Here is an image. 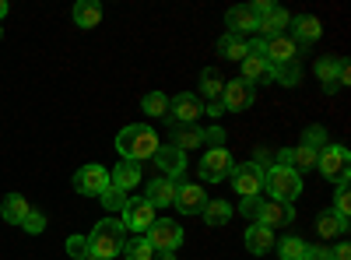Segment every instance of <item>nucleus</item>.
Segmentation results:
<instances>
[{
	"label": "nucleus",
	"mask_w": 351,
	"mask_h": 260,
	"mask_svg": "<svg viewBox=\"0 0 351 260\" xmlns=\"http://www.w3.org/2000/svg\"><path fill=\"white\" fill-rule=\"evenodd\" d=\"M271 81L285 84V88H295L302 81V64H281V67H271Z\"/></svg>",
	"instance_id": "32"
},
{
	"label": "nucleus",
	"mask_w": 351,
	"mask_h": 260,
	"mask_svg": "<svg viewBox=\"0 0 351 260\" xmlns=\"http://www.w3.org/2000/svg\"><path fill=\"white\" fill-rule=\"evenodd\" d=\"M152 260H176L172 253H158V257H152Z\"/></svg>",
	"instance_id": "43"
},
{
	"label": "nucleus",
	"mask_w": 351,
	"mask_h": 260,
	"mask_svg": "<svg viewBox=\"0 0 351 260\" xmlns=\"http://www.w3.org/2000/svg\"><path fill=\"white\" fill-rule=\"evenodd\" d=\"M116 152H120L127 162H144L158 152V134L148 123H130L116 134Z\"/></svg>",
	"instance_id": "2"
},
{
	"label": "nucleus",
	"mask_w": 351,
	"mask_h": 260,
	"mask_svg": "<svg viewBox=\"0 0 351 260\" xmlns=\"http://www.w3.org/2000/svg\"><path fill=\"white\" fill-rule=\"evenodd\" d=\"M152 158L158 165V176H165V180H180L186 172V155L180 148H172V144H158V152Z\"/></svg>",
	"instance_id": "12"
},
{
	"label": "nucleus",
	"mask_w": 351,
	"mask_h": 260,
	"mask_svg": "<svg viewBox=\"0 0 351 260\" xmlns=\"http://www.w3.org/2000/svg\"><path fill=\"white\" fill-rule=\"evenodd\" d=\"M71 18H74L77 28H95L102 21V4H99V0H77Z\"/></svg>",
	"instance_id": "24"
},
{
	"label": "nucleus",
	"mask_w": 351,
	"mask_h": 260,
	"mask_svg": "<svg viewBox=\"0 0 351 260\" xmlns=\"http://www.w3.org/2000/svg\"><path fill=\"white\" fill-rule=\"evenodd\" d=\"M263 43V60L271 67H281V64H299V46L291 43L288 36H274V39H260Z\"/></svg>",
	"instance_id": "11"
},
{
	"label": "nucleus",
	"mask_w": 351,
	"mask_h": 260,
	"mask_svg": "<svg viewBox=\"0 0 351 260\" xmlns=\"http://www.w3.org/2000/svg\"><path fill=\"white\" fill-rule=\"evenodd\" d=\"M200 92L208 95V99H221V92H225V78H221L215 67H204V71H200Z\"/></svg>",
	"instance_id": "30"
},
{
	"label": "nucleus",
	"mask_w": 351,
	"mask_h": 260,
	"mask_svg": "<svg viewBox=\"0 0 351 260\" xmlns=\"http://www.w3.org/2000/svg\"><path fill=\"white\" fill-rule=\"evenodd\" d=\"M316 169L324 172V180L341 187V183L351 180V152L341 148V144H324V152L316 158Z\"/></svg>",
	"instance_id": "5"
},
{
	"label": "nucleus",
	"mask_w": 351,
	"mask_h": 260,
	"mask_svg": "<svg viewBox=\"0 0 351 260\" xmlns=\"http://www.w3.org/2000/svg\"><path fill=\"white\" fill-rule=\"evenodd\" d=\"M67 253H71L74 260L92 257V246H88V236H71V239H67Z\"/></svg>",
	"instance_id": "38"
},
{
	"label": "nucleus",
	"mask_w": 351,
	"mask_h": 260,
	"mask_svg": "<svg viewBox=\"0 0 351 260\" xmlns=\"http://www.w3.org/2000/svg\"><path fill=\"white\" fill-rule=\"evenodd\" d=\"M232 165H236V162H232L228 148L221 144V148H208V155L200 158L197 172H200V180H204V183H221V180H228Z\"/></svg>",
	"instance_id": "6"
},
{
	"label": "nucleus",
	"mask_w": 351,
	"mask_h": 260,
	"mask_svg": "<svg viewBox=\"0 0 351 260\" xmlns=\"http://www.w3.org/2000/svg\"><path fill=\"white\" fill-rule=\"evenodd\" d=\"M232 187H236L239 197H256L263 190V165L260 162H243V165H232L228 172Z\"/></svg>",
	"instance_id": "8"
},
{
	"label": "nucleus",
	"mask_w": 351,
	"mask_h": 260,
	"mask_svg": "<svg viewBox=\"0 0 351 260\" xmlns=\"http://www.w3.org/2000/svg\"><path fill=\"white\" fill-rule=\"evenodd\" d=\"M260 204H263V200H256V197H243V208H239V211L256 218V215H260Z\"/></svg>",
	"instance_id": "40"
},
{
	"label": "nucleus",
	"mask_w": 351,
	"mask_h": 260,
	"mask_svg": "<svg viewBox=\"0 0 351 260\" xmlns=\"http://www.w3.org/2000/svg\"><path fill=\"white\" fill-rule=\"evenodd\" d=\"M204 144V130L193 123H176L172 127V148H180L186 155V148H200Z\"/></svg>",
	"instance_id": "23"
},
{
	"label": "nucleus",
	"mask_w": 351,
	"mask_h": 260,
	"mask_svg": "<svg viewBox=\"0 0 351 260\" xmlns=\"http://www.w3.org/2000/svg\"><path fill=\"white\" fill-rule=\"evenodd\" d=\"M144 200L158 211V208H169L172 200H176V180H165V176H158V180H152L148 183V193H144Z\"/></svg>",
	"instance_id": "22"
},
{
	"label": "nucleus",
	"mask_w": 351,
	"mask_h": 260,
	"mask_svg": "<svg viewBox=\"0 0 351 260\" xmlns=\"http://www.w3.org/2000/svg\"><path fill=\"white\" fill-rule=\"evenodd\" d=\"M334 215L344 218V222H348V215H351V190H348V183H341L337 193H334Z\"/></svg>",
	"instance_id": "35"
},
{
	"label": "nucleus",
	"mask_w": 351,
	"mask_h": 260,
	"mask_svg": "<svg viewBox=\"0 0 351 260\" xmlns=\"http://www.w3.org/2000/svg\"><path fill=\"white\" fill-rule=\"evenodd\" d=\"M176 208H180L183 215H200L204 204H208V193H204L200 183H176Z\"/></svg>",
	"instance_id": "15"
},
{
	"label": "nucleus",
	"mask_w": 351,
	"mask_h": 260,
	"mask_svg": "<svg viewBox=\"0 0 351 260\" xmlns=\"http://www.w3.org/2000/svg\"><path fill=\"white\" fill-rule=\"evenodd\" d=\"M204 222L208 225H225L228 218H232V208L225 204V200H218V197H208V204H204Z\"/></svg>",
	"instance_id": "31"
},
{
	"label": "nucleus",
	"mask_w": 351,
	"mask_h": 260,
	"mask_svg": "<svg viewBox=\"0 0 351 260\" xmlns=\"http://www.w3.org/2000/svg\"><path fill=\"white\" fill-rule=\"evenodd\" d=\"M225 28H228V36H239V39H246V32H256V14H253V8H250V4L228 8Z\"/></svg>",
	"instance_id": "19"
},
{
	"label": "nucleus",
	"mask_w": 351,
	"mask_h": 260,
	"mask_svg": "<svg viewBox=\"0 0 351 260\" xmlns=\"http://www.w3.org/2000/svg\"><path fill=\"white\" fill-rule=\"evenodd\" d=\"M246 250L250 253H271L274 250V233H271V228L267 225H250L246 228Z\"/></svg>",
	"instance_id": "26"
},
{
	"label": "nucleus",
	"mask_w": 351,
	"mask_h": 260,
	"mask_svg": "<svg viewBox=\"0 0 351 260\" xmlns=\"http://www.w3.org/2000/svg\"><path fill=\"white\" fill-rule=\"evenodd\" d=\"M221 106H225V113H246V109L253 106V84H246L243 78H236V81H225Z\"/></svg>",
	"instance_id": "13"
},
{
	"label": "nucleus",
	"mask_w": 351,
	"mask_h": 260,
	"mask_svg": "<svg viewBox=\"0 0 351 260\" xmlns=\"http://www.w3.org/2000/svg\"><path fill=\"white\" fill-rule=\"evenodd\" d=\"M291 218H295V208L285 204V200H263L260 204V215H256V225H267L271 233L281 225H291Z\"/></svg>",
	"instance_id": "16"
},
{
	"label": "nucleus",
	"mask_w": 351,
	"mask_h": 260,
	"mask_svg": "<svg viewBox=\"0 0 351 260\" xmlns=\"http://www.w3.org/2000/svg\"><path fill=\"white\" fill-rule=\"evenodd\" d=\"M288 25H291V36H288V39L295 43L299 49L324 36V25H319V18H313V14H299V18H291Z\"/></svg>",
	"instance_id": "17"
},
{
	"label": "nucleus",
	"mask_w": 351,
	"mask_h": 260,
	"mask_svg": "<svg viewBox=\"0 0 351 260\" xmlns=\"http://www.w3.org/2000/svg\"><path fill=\"white\" fill-rule=\"evenodd\" d=\"M123 243H127V228H123V222H116V218H102L92 228V236H88V246H92V253L102 257V260L120 257Z\"/></svg>",
	"instance_id": "4"
},
{
	"label": "nucleus",
	"mask_w": 351,
	"mask_h": 260,
	"mask_svg": "<svg viewBox=\"0 0 351 260\" xmlns=\"http://www.w3.org/2000/svg\"><path fill=\"white\" fill-rule=\"evenodd\" d=\"M99 200L109 208V211H123V204H127V193L123 190H116V187H106L102 193H99Z\"/></svg>",
	"instance_id": "36"
},
{
	"label": "nucleus",
	"mask_w": 351,
	"mask_h": 260,
	"mask_svg": "<svg viewBox=\"0 0 351 260\" xmlns=\"http://www.w3.org/2000/svg\"><path fill=\"white\" fill-rule=\"evenodd\" d=\"M263 190H267V200H285V204H291V200L302 193V172L274 162L271 169H263Z\"/></svg>",
	"instance_id": "3"
},
{
	"label": "nucleus",
	"mask_w": 351,
	"mask_h": 260,
	"mask_svg": "<svg viewBox=\"0 0 351 260\" xmlns=\"http://www.w3.org/2000/svg\"><path fill=\"white\" fill-rule=\"evenodd\" d=\"M84 260H102V257H95V253H92V257H84Z\"/></svg>",
	"instance_id": "45"
},
{
	"label": "nucleus",
	"mask_w": 351,
	"mask_h": 260,
	"mask_svg": "<svg viewBox=\"0 0 351 260\" xmlns=\"http://www.w3.org/2000/svg\"><path fill=\"white\" fill-rule=\"evenodd\" d=\"M141 183V162H120V165H116L112 172H109V187H116V190H134Z\"/></svg>",
	"instance_id": "21"
},
{
	"label": "nucleus",
	"mask_w": 351,
	"mask_h": 260,
	"mask_svg": "<svg viewBox=\"0 0 351 260\" xmlns=\"http://www.w3.org/2000/svg\"><path fill=\"white\" fill-rule=\"evenodd\" d=\"M204 113H208V117H215V120H218V117H221V113H225V106H221V99H211L208 106H204Z\"/></svg>",
	"instance_id": "42"
},
{
	"label": "nucleus",
	"mask_w": 351,
	"mask_h": 260,
	"mask_svg": "<svg viewBox=\"0 0 351 260\" xmlns=\"http://www.w3.org/2000/svg\"><path fill=\"white\" fill-rule=\"evenodd\" d=\"M120 215H123V228H130L134 236H144L152 228V222H155V208L144 197H127V204H123Z\"/></svg>",
	"instance_id": "9"
},
{
	"label": "nucleus",
	"mask_w": 351,
	"mask_h": 260,
	"mask_svg": "<svg viewBox=\"0 0 351 260\" xmlns=\"http://www.w3.org/2000/svg\"><path fill=\"white\" fill-rule=\"evenodd\" d=\"M169 117H172L176 123H197V117H204V106H200L197 95L183 92V95H176V99L169 102Z\"/></svg>",
	"instance_id": "18"
},
{
	"label": "nucleus",
	"mask_w": 351,
	"mask_h": 260,
	"mask_svg": "<svg viewBox=\"0 0 351 260\" xmlns=\"http://www.w3.org/2000/svg\"><path fill=\"white\" fill-rule=\"evenodd\" d=\"M218 53L225 56V60H236V64H243L246 60V53H250V43L246 39H239V36H221V43H218Z\"/></svg>",
	"instance_id": "28"
},
{
	"label": "nucleus",
	"mask_w": 351,
	"mask_h": 260,
	"mask_svg": "<svg viewBox=\"0 0 351 260\" xmlns=\"http://www.w3.org/2000/svg\"><path fill=\"white\" fill-rule=\"evenodd\" d=\"M109 187V172H106V165H84V169H77V176H74V190L77 193H92V197H99L102 190Z\"/></svg>",
	"instance_id": "14"
},
{
	"label": "nucleus",
	"mask_w": 351,
	"mask_h": 260,
	"mask_svg": "<svg viewBox=\"0 0 351 260\" xmlns=\"http://www.w3.org/2000/svg\"><path fill=\"white\" fill-rule=\"evenodd\" d=\"M120 253H123L127 260H152V257H155V250H152V243H148V239H144V236H134V239H127Z\"/></svg>",
	"instance_id": "34"
},
{
	"label": "nucleus",
	"mask_w": 351,
	"mask_h": 260,
	"mask_svg": "<svg viewBox=\"0 0 351 260\" xmlns=\"http://www.w3.org/2000/svg\"><path fill=\"white\" fill-rule=\"evenodd\" d=\"M327 260H351V246H348V243H337V246L327 253Z\"/></svg>",
	"instance_id": "41"
},
{
	"label": "nucleus",
	"mask_w": 351,
	"mask_h": 260,
	"mask_svg": "<svg viewBox=\"0 0 351 260\" xmlns=\"http://www.w3.org/2000/svg\"><path fill=\"white\" fill-rule=\"evenodd\" d=\"M246 84H263V81H271V64L263 60V43L253 39L250 43V53H246V60H243V74H239Z\"/></svg>",
	"instance_id": "10"
},
{
	"label": "nucleus",
	"mask_w": 351,
	"mask_h": 260,
	"mask_svg": "<svg viewBox=\"0 0 351 260\" xmlns=\"http://www.w3.org/2000/svg\"><path fill=\"white\" fill-rule=\"evenodd\" d=\"M169 102L172 99L165 92H148V95L141 99V109L148 113V117H169Z\"/></svg>",
	"instance_id": "33"
},
{
	"label": "nucleus",
	"mask_w": 351,
	"mask_h": 260,
	"mask_svg": "<svg viewBox=\"0 0 351 260\" xmlns=\"http://www.w3.org/2000/svg\"><path fill=\"white\" fill-rule=\"evenodd\" d=\"M28 211H32V204H28L21 193H8V197H4V204H0V218L11 222V225H21Z\"/></svg>",
	"instance_id": "27"
},
{
	"label": "nucleus",
	"mask_w": 351,
	"mask_h": 260,
	"mask_svg": "<svg viewBox=\"0 0 351 260\" xmlns=\"http://www.w3.org/2000/svg\"><path fill=\"white\" fill-rule=\"evenodd\" d=\"M21 228H25V233H28V236H39V233H43V228H46V215L32 208V211H28V215H25V222H21Z\"/></svg>",
	"instance_id": "37"
},
{
	"label": "nucleus",
	"mask_w": 351,
	"mask_h": 260,
	"mask_svg": "<svg viewBox=\"0 0 351 260\" xmlns=\"http://www.w3.org/2000/svg\"><path fill=\"white\" fill-rule=\"evenodd\" d=\"M144 239L152 243V250H155V253H172L176 246L183 243V228L176 225L172 218H162V222L155 218V222H152V228L144 233Z\"/></svg>",
	"instance_id": "7"
},
{
	"label": "nucleus",
	"mask_w": 351,
	"mask_h": 260,
	"mask_svg": "<svg viewBox=\"0 0 351 260\" xmlns=\"http://www.w3.org/2000/svg\"><path fill=\"white\" fill-rule=\"evenodd\" d=\"M8 14V0H0V18H4Z\"/></svg>",
	"instance_id": "44"
},
{
	"label": "nucleus",
	"mask_w": 351,
	"mask_h": 260,
	"mask_svg": "<svg viewBox=\"0 0 351 260\" xmlns=\"http://www.w3.org/2000/svg\"><path fill=\"white\" fill-rule=\"evenodd\" d=\"M288 21H291V14H288L285 8H271L267 14H260V18H256V32H260V39H274V36H285Z\"/></svg>",
	"instance_id": "20"
},
{
	"label": "nucleus",
	"mask_w": 351,
	"mask_h": 260,
	"mask_svg": "<svg viewBox=\"0 0 351 260\" xmlns=\"http://www.w3.org/2000/svg\"><path fill=\"white\" fill-rule=\"evenodd\" d=\"M316 233L324 236V239H330V236H348V222L337 218L334 211H319V218H316Z\"/></svg>",
	"instance_id": "29"
},
{
	"label": "nucleus",
	"mask_w": 351,
	"mask_h": 260,
	"mask_svg": "<svg viewBox=\"0 0 351 260\" xmlns=\"http://www.w3.org/2000/svg\"><path fill=\"white\" fill-rule=\"evenodd\" d=\"M221 141H225V130L215 123L211 130H204V144H211V148H221Z\"/></svg>",
	"instance_id": "39"
},
{
	"label": "nucleus",
	"mask_w": 351,
	"mask_h": 260,
	"mask_svg": "<svg viewBox=\"0 0 351 260\" xmlns=\"http://www.w3.org/2000/svg\"><path fill=\"white\" fill-rule=\"evenodd\" d=\"M341 67H344L341 56H319V60H316V78L324 81V88H327V92H337Z\"/></svg>",
	"instance_id": "25"
},
{
	"label": "nucleus",
	"mask_w": 351,
	"mask_h": 260,
	"mask_svg": "<svg viewBox=\"0 0 351 260\" xmlns=\"http://www.w3.org/2000/svg\"><path fill=\"white\" fill-rule=\"evenodd\" d=\"M324 144H330L327 141V130L319 127V123H313V127H306L302 130V144L299 148H285L281 155H278V165H288V169H316V158H319V152H324Z\"/></svg>",
	"instance_id": "1"
}]
</instances>
